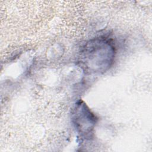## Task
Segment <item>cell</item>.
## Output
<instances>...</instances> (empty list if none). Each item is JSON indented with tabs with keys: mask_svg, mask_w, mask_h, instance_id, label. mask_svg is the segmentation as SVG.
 Instances as JSON below:
<instances>
[{
	"mask_svg": "<svg viewBox=\"0 0 152 152\" xmlns=\"http://www.w3.org/2000/svg\"><path fill=\"white\" fill-rule=\"evenodd\" d=\"M116 54L115 43L106 36H99L87 41L81 48L78 63L89 74H103L110 68Z\"/></svg>",
	"mask_w": 152,
	"mask_h": 152,
	"instance_id": "obj_1",
	"label": "cell"
},
{
	"mask_svg": "<svg viewBox=\"0 0 152 152\" xmlns=\"http://www.w3.org/2000/svg\"><path fill=\"white\" fill-rule=\"evenodd\" d=\"M71 119L76 132L82 140H90L93 138L98 119L83 100H79L74 104Z\"/></svg>",
	"mask_w": 152,
	"mask_h": 152,
	"instance_id": "obj_2",
	"label": "cell"
}]
</instances>
